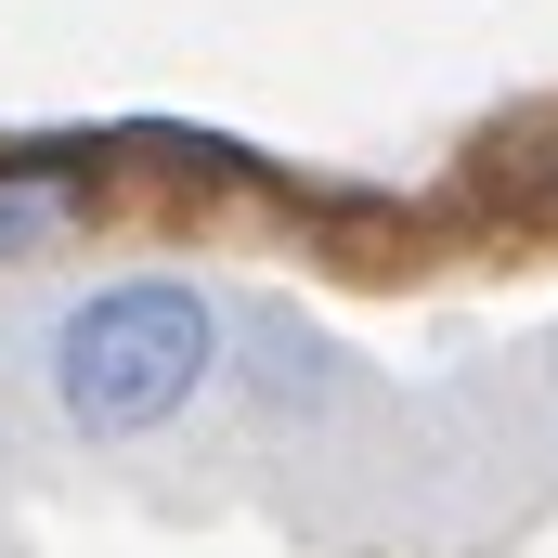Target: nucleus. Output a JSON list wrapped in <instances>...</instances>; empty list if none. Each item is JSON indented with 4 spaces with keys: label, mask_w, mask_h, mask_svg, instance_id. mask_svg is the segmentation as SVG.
Segmentation results:
<instances>
[{
    "label": "nucleus",
    "mask_w": 558,
    "mask_h": 558,
    "mask_svg": "<svg viewBox=\"0 0 558 558\" xmlns=\"http://www.w3.org/2000/svg\"><path fill=\"white\" fill-rule=\"evenodd\" d=\"M221 377V299L182 274H105L52 325V403L92 441H143Z\"/></svg>",
    "instance_id": "f257e3e1"
},
{
    "label": "nucleus",
    "mask_w": 558,
    "mask_h": 558,
    "mask_svg": "<svg viewBox=\"0 0 558 558\" xmlns=\"http://www.w3.org/2000/svg\"><path fill=\"white\" fill-rule=\"evenodd\" d=\"M105 143H0V260H39L92 221Z\"/></svg>",
    "instance_id": "f03ea898"
}]
</instances>
